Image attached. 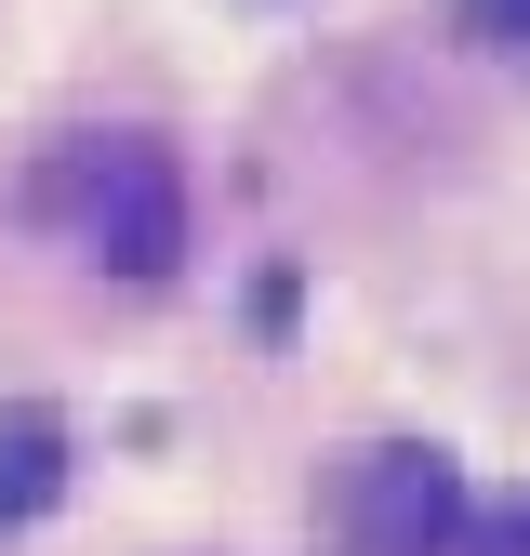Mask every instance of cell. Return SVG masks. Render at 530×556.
Returning <instances> with one entry per match:
<instances>
[{"label": "cell", "mask_w": 530, "mask_h": 556, "mask_svg": "<svg viewBox=\"0 0 530 556\" xmlns=\"http://www.w3.org/2000/svg\"><path fill=\"white\" fill-rule=\"evenodd\" d=\"M40 199L80 226V252L106 278H173L186 265V173H173L160 132H80Z\"/></svg>", "instance_id": "cell-1"}, {"label": "cell", "mask_w": 530, "mask_h": 556, "mask_svg": "<svg viewBox=\"0 0 530 556\" xmlns=\"http://www.w3.org/2000/svg\"><path fill=\"white\" fill-rule=\"evenodd\" d=\"M464 464L425 438H384L331 477V556H451L464 543Z\"/></svg>", "instance_id": "cell-2"}, {"label": "cell", "mask_w": 530, "mask_h": 556, "mask_svg": "<svg viewBox=\"0 0 530 556\" xmlns=\"http://www.w3.org/2000/svg\"><path fill=\"white\" fill-rule=\"evenodd\" d=\"M53 491H66V425L40 397H14V410H0V530H27Z\"/></svg>", "instance_id": "cell-3"}, {"label": "cell", "mask_w": 530, "mask_h": 556, "mask_svg": "<svg viewBox=\"0 0 530 556\" xmlns=\"http://www.w3.org/2000/svg\"><path fill=\"white\" fill-rule=\"evenodd\" d=\"M451 556H530V504H504V517H464V543Z\"/></svg>", "instance_id": "cell-4"}, {"label": "cell", "mask_w": 530, "mask_h": 556, "mask_svg": "<svg viewBox=\"0 0 530 556\" xmlns=\"http://www.w3.org/2000/svg\"><path fill=\"white\" fill-rule=\"evenodd\" d=\"M464 27L478 40H530V0H464Z\"/></svg>", "instance_id": "cell-5"}]
</instances>
